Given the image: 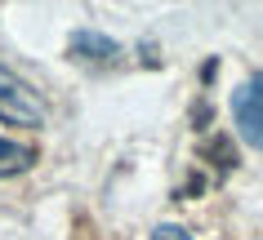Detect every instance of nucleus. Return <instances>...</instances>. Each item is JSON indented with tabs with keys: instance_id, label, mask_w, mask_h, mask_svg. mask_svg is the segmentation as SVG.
<instances>
[{
	"instance_id": "f257e3e1",
	"label": "nucleus",
	"mask_w": 263,
	"mask_h": 240,
	"mask_svg": "<svg viewBox=\"0 0 263 240\" xmlns=\"http://www.w3.org/2000/svg\"><path fill=\"white\" fill-rule=\"evenodd\" d=\"M45 116H49V107H45L41 89L27 85L18 71H9L0 62V120H5V125L36 129V125H45Z\"/></svg>"
},
{
	"instance_id": "f03ea898",
	"label": "nucleus",
	"mask_w": 263,
	"mask_h": 240,
	"mask_svg": "<svg viewBox=\"0 0 263 240\" xmlns=\"http://www.w3.org/2000/svg\"><path fill=\"white\" fill-rule=\"evenodd\" d=\"M232 120H236V134H241L250 147L263 151V71L250 76L246 85L232 94Z\"/></svg>"
},
{
	"instance_id": "7ed1b4c3",
	"label": "nucleus",
	"mask_w": 263,
	"mask_h": 240,
	"mask_svg": "<svg viewBox=\"0 0 263 240\" xmlns=\"http://www.w3.org/2000/svg\"><path fill=\"white\" fill-rule=\"evenodd\" d=\"M31 160H36L31 147H23V142H14V138H0V178L31 169Z\"/></svg>"
},
{
	"instance_id": "20e7f679",
	"label": "nucleus",
	"mask_w": 263,
	"mask_h": 240,
	"mask_svg": "<svg viewBox=\"0 0 263 240\" xmlns=\"http://www.w3.org/2000/svg\"><path fill=\"white\" fill-rule=\"evenodd\" d=\"M156 240H187V236H179V227H161V236Z\"/></svg>"
}]
</instances>
